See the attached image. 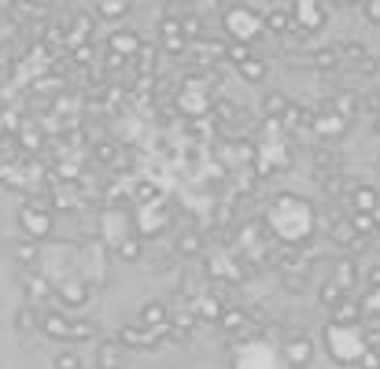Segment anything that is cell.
<instances>
[{"mask_svg": "<svg viewBox=\"0 0 380 369\" xmlns=\"http://www.w3.org/2000/svg\"><path fill=\"white\" fill-rule=\"evenodd\" d=\"M96 369H126V354L118 343H100L96 347Z\"/></svg>", "mask_w": 380, "mask_h": 369, "instance_id": "cell-12", "label": "cell"}, {"mask_svg": "<svg viewBox=\"0 0 380 369\" xmlns=\"http://www.w3.org/2000/svg\"><path fill=\"white\" fill-rule=\"evenodd\" d=\"M285 358L292 369H307L314 362V343L307 336H296V340H285Z\"/></svg>", "mask_w": 380, "mask_h": 369, "instance_id": "cell-7", "label": "cell"}, {"mask_svg": "<svg viewBox=\"0 0 380 369\" xmlns=\"http://www.w3.org/2000/svg\"><path fill=\"white\" fill-rule=\"evenodd\" d=\"M118 258H122V263H140V258H144V240L126 236V240L118 244Z\"/></svg>", "mask_w": 380, "mask_h": 369, "instance_id": "cell-27", "label": "cell"}, {"mask_svg": "<svg viewBox=\"0 0 380 369\" xmlns=\"http://www.w3.org/2000/svg\"><path fill=\"white\" fill-rule=\"evenodd\" d=\"M184 48H189V41H184V37L162 41V56H173V59H178V56H184Z\"/></svg>", "mask_w": 380, "mask_h": 369, "instance_id": "cell-40", "label": "cell"}, {"mask_svg": "<svg viewBox=\"0 0 380 369\" xmlns=\"http://www.w3.org/2000/svg\"><path fill=\"white\" fill-rule=\"evenodd\" d=\"M207 34V26H203V15H196V12H189L181 19V37L189 41V37H203Z\"/></svg>", "mask_w": 380, "mask_h": 369, "instance_id": "cell-31", "label": "cell"}, {"mask_svg": "<svg viewBox=\"0 0 380 369\" xmlns=\"http://www.w3.org/2000/svg\"><path fill=\"white\" fill-rule=\"evenodd\" d=\"M310 122H314V107L288 100L285 115H281V126H285V129H303V126H310Z\"/></svg>", "mask_w": 380, "mask_h": 369, "instance_id": "cell-10", "label": "cell"}, {"mask_svg": "<svg viewBox=\"0 0 380 369\" xmlns=\"http://www.w3.org/2000/svg\"><path fill=\"white\" fill-rule=\"evenodd\" d=\"M140 329H148V332H159V329H170V307L167 303H159V299H151L140 307Z\"/></svg>", "mask_w": 380, "mask_h": 369, "instance_id": "cell-3", "label": "cell"}, {"mask_svg": "<svg viewBox=\"0 0 380 369\" xmlns=\"http://www.w3.org/2000/svg\"><path fill=\"white\" fill-rule=\"evenodd\" d=\"M222 56H229V59L236 63V67H240V63H244V59H251V56H255V52H251V48H247V41H229V48H225V52H222Z\"/></svg>", "mask_w": 380, "mask_h": 369, "instance_id": "cell-37", "label": "cell"}, {"mask_svg": "<svg viewBox=\"0 0 380 369\" xmlns=\"http://www.w3.org/2000/svg\"><path fill=\"white\" fill-rule=\"evenodd\" d=\"M351 200H354V211H358V214H373L377 192H373V189H365V184H358V189L351 192Z\"/></svg>", "mask_w": 380, "mask_h": 369, "instance_id": "cell-29", "label": "cell"}, {"mask_svg": "<svg viewBox=\"0 0 380 369\" xmlns=\"http://www.w3.org/2000/svg\"><path fill=\"white\" fill-rule=\"evenodd\" d=\"M336 52H340V63H347V67H358V63L369 59V48L362 45V41H340Z\"/></svg>", "mask_w": 380, "mask_h": 369, "instance_id": "cell-14", "label": "cell"}, {"mask_svg": "<svg viewBox=\"0 0 380 369\" xmlns=\"http://www.w3.org/2000/svg\"><path fill=\"white\" fill-rule=\"evenodd\" d=\"M310 162H314V173H332L336 162H340V155H336L329 144H321V148L310 151Z\"/></svg>", "mask_w": 380, "mask_h": 369, "instance_id": "cell-20", "label": "cell"}, {"mask_svg": "<svg viewBox=\"0 0 380 369\" xmlns=\"http://www.w3.org/2000/svg\"><path fill=\"white\" fill-rule=\"evenodd\" d=\"M292 8V19L307 30V34H318L325 26V4H288Z\"/></svg>", "mask_w": 380, "mask_h": 369, "instance_id": "cell-5", "label": "cell"}, {"mask_svg": "<svg viewBox=\"0 0 380 369\" xmlns=\"http://www.w3.org/2000/svg\"><path fill=\"white\" fill-rule=\"evenodd\" d=\"M70 314L67 310H45L41 314V325H37V332H48L52 340H70Z\"/></svg>", "mask_w": 380, "mask_h": 369, "instance_id": "cell-4", "label": "cell"}, {"mask_svg": "<svg viewBox=\"0 0 380 369\" xmlns=\"http://www.w3.org/2000/svg\"><path fill=\"white\" fill-rule=\"evenodd\" d=\"M236 74H240L244 82L258 85V82H266V74H269V63H266V59H258V56H251V59H244L240 67H236Z\"/></svg>", "mask_w": 380, "mask_h": 369, "instance_id": "cell-15", "label": "cell"}, {"mask_svg": "<svg viewBox=\"0 0 380 369\" xmlns=\"http://www.w3.org/2000/svg\"><path fill=\"white\" fill-rule=\"evenodd\" d=\"M310 67L314 70H321V74H329L336 67H343L340 63V52H336V45H321V48H314L310 52Z\"/></svg>", "mask_w": 380, "mask_h": 369, "instance_id": "cell-11", "label": "cell"}, {"mask_svg": "<svg viewBox=\"0 0 380 369\" xmlns=\"http://www.w3.org/2000/svg\"><path fill=\"white\" fill-rule=\"evenodd\" d=\"M314 181H318V189L325 192V196H340V192L347 189V178H343V170H332V173H314Z\"/></svg>", "mask_w": 380, "mask_h": 369, "instance_id": "cell-18", "label": "cell"}, {"mask_svg": "<svg viewBox=\"0 0 380 369\" xmlns=\"http://www.w3.org/2000/svg\"><path fill=\"white\" fill-rule=\"evenodd\" d=\"M281 285H285L288 296H303L307 285H310V277L307 274H281Z\"/></svg>", "mask_w": 380, "mask_h": 369, "instance_id": "cell-34", "label": "cell"}, {"mask_svg": "<svg viewBox=\"0 0 380 369\" xmlns=\"http://www.w3.org/2000/svg\"><path fill=\"white\" fill-rule=\"evenodd\" d=\"M214 118H218L222 126L236 122V118H240V104H233V100H218V104H214Z\"/></svg>", "mask_w": 380, "mask_h": 369, "instance_id": "cell-32", "label": "cell"}, {"mask_svg": "<svg viewBox=\"0 0 380 369\" xmlns=\"http://www.w3.org/2000/svg\"><path fill=\"white\" fill-rule=\"evenodd\" d=\"M358 12H362V19L369 26H380V0H377V4H362Z\"/></svg>", "mask_w": 380, "mask_h": 369, "instance_id": "cell-42", "label": "cell"}, {"mask_svg": "<svg viewBox=\"0 0 380 369\" xmlns=\"http://www.w3.org/2000/svg\"><path fill=\"white\" fill-rule=\"evenodd\" d=\"M196 318H200V321H214V325H218V318H222V307H218V303H214L211 296H203V299L196 303Z\"/></svg>", "mask_w": 380, "mask_h": 369, "instance_id": "cell-35", "label": "cell"}, {"mask_svg": "<svg viewBox=\"0 0 380 369\" xmlns=\"http://www.w3.org/2000/svg\"><path fill=\"white\" fill-rule=\"evenodd\" d=\"M96 336H100V329H96V321H89V318L70 321V340H74V343H89V340H96Z\"/></svg>", "mask_w": 380, "mask_h": 369, "instance_id": "cell-23", "label": "cell"}, {"mask_svg": "<svg viewBox=\"0 0 380 369\" xmlns=\"http://www.w3.org/2000/svg\"><path fill=\"white\" fill-rule=\"evenodd\" d=\"M23 285H26V296H30V307H34L37 299H48V296H56V288L48 285L41 274H26L23 277Z\"/></svg>", "mask_w": 380, "mask_h": 369, "instance_id": "cell-16", "label": "cell"}, {"mask_svg": "<svg viewBox=\"0 0 380 369\" xmlns=\"http://www.w3.org/2000/svg\"><path fill=\"white\" fill-rule=\"evenodd\" d=\"M251 314L247 310H240V307H229V310H222V318H218V325H222V332H229V336H247L251 332Z\"/></svg>", "mask_w": 380, "mask_h": 369, "instance_id": "cell-8", "label": "cell"}, {"mask_svg": "<svg viewBox=\"0 0 380 369\" xmlns=\"http://www.w3.org/2000/svg\"><path fill=\"white\" fill-rule=\"evenodd\" d=\"M347 225H351V229H354V236H365V240H369V236L377 233V222H373V214H358V211H351V214H347Z\"/></svg>", "mask_w": 380, "mask_h": 369, "instance_id": "cell-24", "label": "cell"}, {"mask_svg": "<svg viewBox=\"0 0 380 369\" xmlns=\"http://www.w3.org/2000/svg\"><path fill=\"white\" fill-rule=\"evenodd\" d=\"M12 325H15V332H23V336H34L37 332V325H41V310L37 307H19L15 310V318H12Z\"/></svg>", "mask_w": 380, "mask_h": 369, "instance_id": "cell-13", "label": "cell"}, {"mask_svg": "<svg viewBox=\"0 0 380 369\" xmlns=\"http://www.w3.org/2000/svg\"><path fill=\"white\" fill-rule=\"evenodd\" d=\"M285 107H288V96L285 93H266L258 111H263L266 118H281V115H285Z\"/></svg>", "mask_w": 380, "mask_h": 369, "instance_id": "cell-26", "label": "cell"}, {"mask_svg": "<svg viewBox=\"0 0 380 369\" xmlns=\"http://www.w3.org/2000/svg\"><path fill=\"white\" fill-rule=\"evenodd\" d=\"M373 133H377V137H380V115H377V118H373Z\"/></svg>", "mask_w": 380, "mask_h": 369, "instance_id": "cell-46", "label": "cell"}, {"mask_svg": "<svg viewBox=\"0 0 380 369\" xmlns=\"http://www.w3.org/2000/svg\"><path fill=\"white\" fill-rule=\"evenodd\" d=\"M19 229H23V240H30V244L52 236V211H48V203H37V196L26 200L23 207H19Z\"/></svg>", "mask_w": 380, "mask_h": 369, "instance_id": "cell-1", "label": "cell"}, {"mask_svg": "<svg viewBox=\"0 0 380 369\" xmlns=\"http://www.w3.org/2000/svg\"><path fill=\"white\" fill-rule=\"evenodd\" d=\"M336 285H340L343 292H351L354 288V281H358V269H354V263L351 258H340V263H336Z\"/></svg>", "mask_w": 380, "mask_h": 369, "instance_id": "cell-25", "label": "cell"}, {"mask_svg": "<svg viewBox=\"0 0 380 369\" xmlns=\"http://www.w3.org/2000/svg\"><path fill=\"white\" fill-rule=\"evenodd\" d=\"M15 258H19V263H34V258H37V244H30V240H23V244H15Z\"/></svg>", "mask_w": 380, "mask_h": 369, "instance_id": "cell-41", "label": "cell"}, {"mask_svg": "<svg viewBox=\"0 0 380 369\" xmlns=\"http://www.w3.org/2000/svg\"><path fill=\"white\" fill-rule=\"evenodd\" d=\"M93 159L100 162V167L111 170L115 159H118V144H115V140H93Z\"/></svg>", "mask_w": 380, "mask_h": 369, "instance_id": "cell-21", "label": "cell"}, {"mask_svg": "<svg viewBox=\"0 0 380 369\" xmlns=\"http://www.w3.org/2000/svg\"><path fill=\"white\" fill-rule=\"evenodd\" d=\"M19 148H23V151H41V148H45L41 129L37 126H23V133H19Z\"/></svg>", "mask_w": 380, "mask_h": 369, "instance_id": "cell-30", "label": "cell"}, {"mask_svg": "<svg viewBox=\"0 0 380 369\" xmlns=\"http://www.w3.org/2000/svg\"><path fill=\"white\" fill-rule=\"evenodd\" d=\"M140 45H144V41L137 37V30H111V34H107V52L118 59H133L140 52Z\"/></svg>", "mask_w": 380, "mask_h": 369, "instance_id": "cell-2", "label": "cell"}, {"mask_svg": "<svg viewBox=\"0 0 380 369\" xmlns=\"http://www.w3.org/2000/svg\"><path fill=\"white\" fill-rule=\"evenodd\" d=\"M52 369H85V358L74 351V347H63V351H56V358H52Z\"/></svg>", "mask_w": 380, "mask_h": 369, "instance_id": "cell-28", "label": "cell"}, {"mask_svg": "<svg viewBox=\"0 0 380 369\" xmlns=\"http://www.w3.org/2000/svg\"><path fill=\"white\" fill-rule=\"evenodd\" d=\"M332 314H336V321H347V325H354L358 318H362V307H358V303H354L351 296H347V299H343V303H340V307H336Z\"/></svg>", "mask_w": 380, "mask_h": 369, "instance_id": "cell-33", "label": "cell"}, {"mask_svg": "<svg viewBox=\"0 0 380 369\" xmlns=\"http://www.w3.org/2000/svg\"><path fill=\"white\" fill-rule=\"evenodd\" d=\"M343 299H347V292L336 285V281H321V285H318V303H321L325 310H336Z\"/></svg>", "mask_w": 380, "mask_h": 369, "instance_id": "cell-17", "label": "cell"}, {"mask_svg": "<svg viewBox=\"0 0 380 369\" xmlns=\"http://www.w3.org/2000/svg\"><path fill=\"white\" fill-rule=\"evenodd\" d=\"M269 263H274L281 274H307V266H303V255L296 244H285V247H274V255H269Z\"/></svg>", "mask_w": 380, "mask_h": 369, "instance_id": "cell-6", "label": "cell"}, {"mask_svg": "<svg viewBox=\"0 0 380 369\" xmlns=\"http://www.w3.org/2000/svg\"><path fill=\"white\" fill-rule=\"evenodd\" d=\"M173 252H178L181 258H200V255H203V233L181 229L178 240H173Z\"/></svg>", "mask_w": 380, "mask_h": 369, "instance_id": "cell-9", "label": "cell"}, {"mask_svg": "<svg viewBox=\"0 0 380 369\" xmlns=\"http://www.w3.org/2000/svg\"><path fill=\"white\" fill-rule=\"evenodd\" d=\"M263 23L269 34H288V26H292V8H269V12L263 15Z\"/></svg>", "mask_w": 380, "mask_h": 369, "instance_id": "cell-19", "label": "cell"}, {"mask_svg": "<svg viewBox=\"0 0 380 369\" xmlns=\"http://www.w3.org/2000/svg\"><path fill=\"white\" fill-rule=\"evenodd\" d=\"M159 37H162V41H173V37H181V19H170V15H162V19H159Z\"/></svg>", "mask_w": 380, "mask_h": 369, "instance_id": "cell-38", "label": "cell"}, {"mask_svg": "<svg viewBox=\"0 0 380 369\" xmlns=\"http://www.w3.org/2000/svg\"><path fill=\"white\" fill-rule=\"evenodd\" d=\"M93 59V45H82V48H74V63H89Z\"/></svg>", "mask_w": 380, "mask_h": 369, "instance_id": "cell-45", "label": "cell"}, {"mask_svg": "<svg viewBox=\"0 0 380 369\" xmlns=\"http://www.w3.org/2000/svg\"><path fill=\"white\" fill-rule=\"evenodd\" d=\"M362 277H365V285H369V288H380V266H369Z\"/></svg>", "mask_w": 380, "mask_h": 369, "instance_id": "cell-43", "label": "cell"}, {"mask_svg": "<svg viewBox=\"0 0 380 369\" xmlns=\"http://www.w3.org/2000/svg\"><path fill=\"white\" fill-rule=\"evenodd\" d=\"M56 296L63 307H82L89 299V285H67V288H56Z\"/></svg>", "mask_w": 380, "mask_h": 369, "instance_id": "cell-22", "label": "cell"}, {"mask_svg": "<svg viewBox=\"0 0 380 369\" xmlns=\"http://www.w3.org/2000/svg\"><path fill=\"white\" fill-rule=\"evenodd\" d=\"M155 196H159V189H155L151 181H140L137 189H133V200H140V203H151Z\"/></svg>", "mask_w": 380, "mask_h": 369, "instance_id": "cell-39", "label": "cell"}, {"mask_svg": "<svg viewBox=\"0 0 380 369\" xmlns=\"http://www.w3.org/2000/svg\"><path fill=\"white\" fill-rule=\"evenodd\" d=\"M362 369H380V354L377 351H365L362 354Z\"/></svg>", "mask_w": 380, "mask_h": 369, "instance_id": "cell-44", "label": "cell"}, {"mask_svg": "<svg viewBox=\"0 0 380 369\" xmlns=\"http://www.w3.org/2000/svg\"><path fill=\"white\" fill-rule=\"evenodd\" d=\"M133 12V4H93V15H100V19H122V15H129Z\"/></svg>", "mask_w": 380, "mask_h": 369, "instance_id": "cell-36", "label": "cell"}]
</instances>
